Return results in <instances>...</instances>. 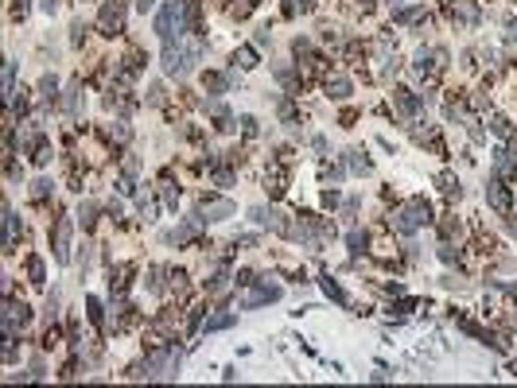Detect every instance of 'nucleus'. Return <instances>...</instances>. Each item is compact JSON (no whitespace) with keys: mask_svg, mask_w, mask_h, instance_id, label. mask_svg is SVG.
I'll use <instances>...</instances> for the list:
<instances>
[{"mask_svg":"<svg viewBox=\"0 0 517 388\" xmlns=\"http://www.w3.org/2000/svg\"><path fill=\"white\" fill-rule=\"evenodd\" d=\"M198 55H203V35L176 39V43H164V58H160V67H164L167 78H187L191 70H195Z\"/></svg>","mask_w":517,"mask_h":388,"instance_id":"nucleus-1","label":"nucleus"},{"mask_svg":"<svg viewBox=\"0 0 517 388\" xmlns=\"http://www.w3.org/2000/svg\"><path fill=\"white\" fill-rule=\"evenodd\" d=\"M183 31H191V0H164V8L156 12V35L164 43H176Z\"/></svg>","mask_w":517,"mask_h":388,"instance_id":"nucleus-2","label":"nucleus"},{"mask_svg":"<svg viewBox=\"0 0 517 388\" xmlns=\"http://www.w3.org/2000/svg\"><path fill=\"white\" fill-rule=\"evenodd\" d=\"M140 377H148V380H171V377H179V346H171V342L156 346L144 358V365H140Z\"/></svg>","mask_w":517,"mask_h":388,"instance_id":"nucleus-3","label":"nucleus"},{"mask_svg":"<svg viewBox=\"0 0 517 388\" xmlns=\"http://www.w3.org/2000/svg\"><path fill=\"white\" fill-rule=\"evenodd\" d=\"M334 237V225L331 222H323V218H315V213H300V225H296V237L292 241L307 245L312 252H319L323 245Z\"/></svg>","mask_w":517,"mask_h":388,"instance_id":"nucleus-4","label":"nucleus"},{"mask_svg":"<svg viewBox=\"0 0 517 388\" xmlns=\"http://www.w3.org/2000/svg\"><path fill=\"white\" fill-rule=\"evenodd\" d=\"M432 222V206L424 202V198H412V202H405L397 213H393V229L397 233H416V229H424V225Z\"/></svg>","mask_w":517,"mask_h":388,"instance_id":"nucleus-5","label":"nucleus"},{"mask_svg":"<svg viewBox=\"0 0 517 388\" xmlns=\"http://www.w3.org/2000/svg\"><path fill=\"white\" fill-rule=\"evenodd\" d=\"M249 218H253L257 225H264V229H273V233H280V237H288V241L296 237V225L288 222L280 210H273V206H253V210H249Z\"/></svg>","mask_w":517,"mask_h":388,"instance_id":"nucleus-6","label":"nucleus"},{"mask_svg":"<svg viewBox=\"0 0 517 388\" xmlns=\"http://www.w3.org/2000/svg\"><path fill=\"white\" fill-rule=\"evenodd\" d=\"M98 28H101V35H121L125 31V0H105L101 4Z\"/></svg>","mask_w":517,"mask_h":388,"instance_id":"nucleus-7","label":"nucleus"},{"mask_svg":"<svg viewBox=\"0 0 517 388\" xmlns=\"http://www.w3.org/2000/svg\"><path fill=\"white\" fill-rule=\"evenodd\" d=\"M280 295H284V291H280V283H276V280H261V283H257V288L241 299V310H257V307H264V303H276Z\"/></svg>","mask_w":517,"mask_h":388,"instance_id":"nucleus-8","label":"nucleus"},{"mask_svg":"<svg viewBox=\"0 0 517 388\" xmlns=\"http://www.w3.org/2000/svg\"><path fill=\"white\" fill-rule=\"evenodd\" d=\"M448 16L455 19V28H475L478 19H482V12H478L475 0H451V4H448Z\"/></svg>","mask_w":517,"mask_h":388,"instance_id":"nucleus-9","label":"nucleus"},{"mask_svg":"<svg viewBox=\"0 0 517 388\" xmlns=\"http://www.w3.org/2000/svg\"><path fill=\"white\" fill-rule=\"evenodd\" d=\"M198 213H203L206 222H226V218L237 213V206L230 202V198H203V202H198Z\"/></svg>","mask_w":517,"mask_h":388,"instance_id":"nucleus-10","label":"nucleus"},{"mask_svg":"<svg viewBox=\"0 0 517 388\" xmlns=\"http://www.w3.org/2000/svg\"><path fill=\"white\" fill-rule=\"evenodd\" d=\"M70 233H74V222L62 213L55 222V261L59 264H70Z\"/></svg>","mask_w":517,"mask_h":388,"instance_id":"nucleus-11","label":"nucleus"},{"mask_svg":"<svg viewBox=\"0 0 517 388\" xmlns=\"http://www.w3.org/2000/svg\"><path fill=\"white\" fill-rule=\"evenodd\" d=\"M486 202H490V210H498V213H509V210H514L509 186L502 183V179H490V183H486Z\"/></svg>","mask_w":517,"mask_h":388,"instance_id":"nucleus-12","label":"nucleus"},{"mask_svg":"<svg viewBox=\"0 0 517 388\" xmlns=\"http://www.w3.org/2000/svg\"><path fill=\"white\" fill-rule=\"evenodd\" d=\"M28 322V303H16V299H4V334L16 338V330Z\"/></svg>","mask_w":517,"mask_h":388,"instance_id":"nucleus-13","label":"nucleus"},{"mask_svg":"<svg viewBox=\"0 0 517 388\" xmlns=\"http://www.w3.org/2000/svg\"><path fill=\"white\" fill-rule=\"evenodd\" d=\"M443 62H448V55H443V51H420V55L412 58V70H416L420 78H432L439 67H443Z\"/></svg>","mask_w":517,"mask_h":388,"instance_id":"nucleus-14","label":"nucleus"},{"mask_svg":"<svg viewBox=\"0 0 517 388\" xmlns=\"http://www.w3.org/2000/svg\"><path fill=\"white\" fill-rule=\"evenodd\" d=\"M393 105L400 109V116H409V121H416V116L424 113V101H420L412 89H393Z\"/></svg>","mask_w":517,"mask_h":388,"instance_id":"nucleus-15","label":"nucleus"},{"mask_svg":"<svg viewBox=\"0 0 517 388\" xmlns=\"http://www.w3.org/2000/svg\"><path fill=\"white\" fill-rule=\"evenodd\" d=\"M350 78H342V74H331L327 78V97H334V101H346L350 97Z\"/></svg>","mask_w":517,"mask_h":388,"instance_id":"nucleus-16","label":"nucleus"},{"mask_svg":"<svg viewBox=\"0 0 517 388\" xmlns=\"http://www.w3.org/2000/svg\"><path fill=\"white\" fill-rule=\"evenodd\" d=\"M393 19L405 24V28H412V24H428V12H424V4H416V8H397Z\"/></svg>","mask_w":517,"mask_h":388,"instance_id":"nucleus-17","label":"nucleus"},{"mask_svg":"<svg viewBox=\"0 0 517 388\" xmlns=\"http://www.w3.org/2000/svg\"><path fill=\"white\" fill-rule=\"evenodd\" d=\"M234 322H237V315H234V310H218V315H210V319H206V334H218V330H230V326H234Z\"/></svg>","mask_w":517,"mask_h":388,"instance_id":"nucleus-18","label":"nucleus"},{"mask_svg":"<svg viewBox=\"0 0 517 388\" xmlns=\"http://www.w3.org/2000/svg\"><path fill=\"white\" fill-rule=\"evenodd\" d=\"M494 171L498 175H517V155L514 152H494Z\"/></svg>","mask_w":517,"mask_h":388,"instance_id":"nucleus-19","label":"nucleus"},{"mask_svg":"<svg viewBox=\"0 0 517 388\" xmlns=\"http://www.w3.org/2000/svg\"><path fill=\"white\" fill-rule=\"evenodd\" d=\"M319 283H323V291H327V299H334L339 307H346V303H350V299H346V291H342L331 276H319Z\"/></svg>","mask_w":517,"mask_h":388,"instance_id":"nucleus-20","label":"nucleus"},{"mask_svg":"<svg viewBox=\"0 0 517 388\" xmlns=\"http://www.w3.org/2000/svg\"><path fill=\"white\" fill-rule=\"evenodd\" d=\"M276 78H280V86L288 89V94H300V78H296L292 70L284 67V62H276Z\"/></svg>","mask_w":517,"mask_h":388,"instance_id":"nucleus-21","label":"nucleus"},{"mask_svg":"<svg viewBox=\"0 0 517 388\" xmlns=\"http://www.w3.org/2000/svg\"><path fill=\"white\" fill-rule=\"evenodd\" d=\"M4 97H8V105L16 101V62H4Z\"/></svg>","mask_w":517,"mask_h":388,"instance_id":"nucleus-22","label":"nucleus"},{"mask_svg":"<svg viewBox=\"0 0 517 388\" xmlns=\"http://www.w3.org/2000/svg\"><path fill=\"white\" fill-rule=\"evenodd\" d=\"M16 245V213H12V206H4V249H12Z\"/></svg>","mask_w":517,"mask_h":388,"instance_id":"nucleus-23","label":"nucleus"},{"mask_svg":"<svg viewBox=\"0 0 517 388\" xmlns=\"http://www.w3.org/2000/svg\"><path fill=\"white\" fill-rule=\"evenodd\" d=\"M226 291H230V276H226V272H214L210 283H206V295H226Z\"/></svg>","mask_w":517,"mask_h":388,"instance_id":"nucleus-24","label":"nucleus"},{"mask_svg":"<svg viewBox=\"0 0 517 388\" xmlns=\"http://www.w3.org/2000/svg\"><path fill=\"white\" fill-rule=\"evenodd\" d=\"M346 164H350L354 175H370V159H366V152H346Z\"/></svg>","mask_w":517,"mask_h":388,"instance_id":"nucleus-25","label":"nucleus"},{"mask_svg":"<svg viewBox=\"0 0 517 388\" xmlns=\"http://www.w3.org/2000/svg\"><path fill=\"white\" fill-rule=\"evenodd\" d=\"M436 183H439V191L448 194V198H459V194H463V191H459V179H455V175H448V171L439 175Z\"/></svg>","mask_w":517,"mask_h":388,"instance_id":"nucleus-26","label":"nucleus"},{"mask_svg":"<svg viewBox=\"0 0 517 388\" xmlns=\"http://www.w3.org/2000/svg\"><path fill=\"white\" fill-rule=\"evenodd\" d=\"M234 67H241V70H253V67H257V51H253V47H241V51L234 55Z\"/></svg>","mask_w":517,"mask_h":388,"instance_id":"nucleus-27","label":"nucleus"},{"mask_svg":"<svg viewBox=\"0 0 517 388\" xmlns=\"http://www.w3.org/2000/svg\"><path fill=\"white\" fill-rule=\"evenodd\" d=\"M109 140H113V144H128V140H133V128H128L125 121H117V125L109 128Z\"/></svg>","mask_w":517,"mask_h":388,"instance_id":"nucleus-28","label":"nucleus"},{"mask_svg":"<svg viewBox=\"0 0 517 388\" xmlns=\"http://www.w3.org/2000/svg\"><path fill=\"white\" fill-rule=\"evenodd\" d=\"M86 310H90V322H94V326H105V315H101V303L98 299H94V295H90V299H86Z\"/></svg>","mask_w":517,"mask_h":388,"instance_id":"nucleus-29","label":"nucleus"},{"mask_svg":"<svg viewBox=\"0 0 517 388\" xmlns=\"http://www.w3.org/2000/svg\"><path fill=\"white\" fill-rule=\"evenodd\" d=\"M28 276H31L35 288H43V261H40V256H31V261H28Z\"/></svg>","mask_w":517,"mask_h":388,"instance_id":"nucleus-30","label":"nucleus"},{"mask_svg":"<svg viewBox=\"0 0 517 388\" xmlns=\"http://www.w3.org/2000/svg\"><path fill=\"white\" fill-rule=\"evenodd\" d=\"M346 245H350V252L358 256V252L366 249V233H362V229H350V233H346Z\"/></svg>","mask_w":517,"mask_h":388,"instance_id":"nucleus-31","label":"nucleus"},{"mask_svg":"<svg viewBox=\"0 0 517 388\" xmlns=\"http://www.w3.org/2000/svg\"><path fill=\"white\" fill-rule=\"evenodd\" d=\"M137 206H140V213H144L148 222L156 218V198H152V194H140V198H137Z\"/></svg>","mask_w":517,"mask_h":388,"instance_id":"nucleus-32","label":"nucleus"},{"mask_svg":"<svg viewBox=\"0 0 517 388\" xmlns=\"http://www.w3.org/2000/svg\"><path fill=\"white\" fill-rule=\"evenodd\" d=\"M55 89H59V82H55V78H43V82H40V97H43V101H51V97H55Z\"/></svg>","mask_w":517,"mask_h":388,"instance_id":"nucleus-33","label":"nucleus"},{"mask_svg":"<svg viewBox=\"0 0 517 388\" xmlns=\"http://www.w3.org/2000/svg\"><path fill=\"white\" fill-rule=\"evenodd\" d=\"M62 109L74 116V109H78V86H70V89H67V97H62Z\"/></svg>","mask_w":517,"mask_h":388,"instance_id":"nucleus-34","label":"nucleus"},{"mask_svg":"<svg viewBox=\"0 0 517 388\" xmlns=\"http://www.w3.org/2000/svg\"><path fill=\"white\" fill-rule=\"evenodd\" d=\"M214 183H218V186H234V171H222V167H214Z\"/></svg>","mask_w":517,"mask_h":388,"instance_id":"nucleus-35","label":"nucleus"},{"mask_svg":"<svg viewBox=\"0 0 517 388\" xmlns=\"http://www.w3.org/2000/svg\"><path fill=\"white\" fill-rule=\"evenodd\" d=\"M490 128H494L498 136H509V125H506V121H502L498 113H490Z\"/></svg>","mask_w":517,"mask_h":388,"instance_id":"nucleus-36","label":"nucleus"},{"mask_svg":"<svg viewBox=\"0 0 517 388\" xmlns=\"http://www.w3.org/2000/svg\"><path fill=\"white\" fill-rule=\"evenodd\" d=\"M51 194V179H40V183L31 186V198H47Z\"/></svg>","mask_w":517,"mask_h":388,"instance_id":"nucleus-37","label":"nucleus"},{"mask_svg":"<svg viewBox=\"0 0 517 388\" xmlns=\"http://www.w3.org/2000/svg\"><path fill=\"white\" fill-rule=\"evenodd\" d=\"M160 186H164V202L176 206L179 202V186H171V183H160Z\"/></svg>","mask_w":517,"mask_h":388,"instance_id":"nucleus-38","label":"nucleus"},{"mask_svg":"<svg viewBox=\"0 0 517 388\" xmlns=\"http://www.w3.org/2000/svg\"><path fill=\"white\" fill-rule=\"evenodd\" d=\"M253 8H257V0H241V4H234V16L241 19V16H249Z\"/></svg>","mask_w":517,"mask_h":388,"instance_id":"nucleus-39","label":"nucleus"},{"mask_svg":"<svg viewBox=\"0 0 517 388\" xmlns=\"http://www.w3.org/2000/svg\"><path fill=\"white\" fill-rule=\"evenodd\" d=\"M323 206H327V210H334V206H339V191H323Z\"/></svg>","mask_w":517,"mask_h":388,"instance_id":"nucleus-40","label":"nucleus"},{"mask_svg":"<svg viewBox=\"0 0 517 388\" xmlns=\"http://www.w3.org/2000/svg\"><path fill=\"white\" fill-rule=\"evenodd\" d=\"M82 225H86V229H90V225H94V206H82Z\"/></svg>","mask_w":517,"mask_h":388,"instance_id":"nucleus-41","label":"nucleus"},{"mask_svg":"<svg viewBox=\"0 0 517 388\" xmlns=\"http://www.w3.org/2000/svg\"><path fill=\"white\" fill-rule=\"evenodd\" d=\"M28 12H31V0H16V16H28Z\"/></svg>","mask_w":517,"mask_h":388,"instance_id":"nucleus-42","label":"nucleus"},{"mask_svg":"<svg viewBox=\"0 0 517 388\" xmlns=\"http://www.w3.org/2000/svg\"><path fill=\"white\" fill-rule=\"evenodd\" d=\"M152 8H156V0H137V12H140V16H144V12H152Z\"/></svg>","mask_w":517,"mask_h":388,"instance_id":"nucleus-43","label":"nucleus"},{"mask_svg":"<svg viewBox=\"0 0 517 388\" xmlns=\"http://www.w3.org/2000/svg\"><path fill=\"white\" fill-rule=\"evenodd\" d=\"M514 373H517V358H514Z\"/></svg>","mask_w":517,"mask_h":388,"instance_id":"nucleus-44","label":"nucleus"}]
</instances>
